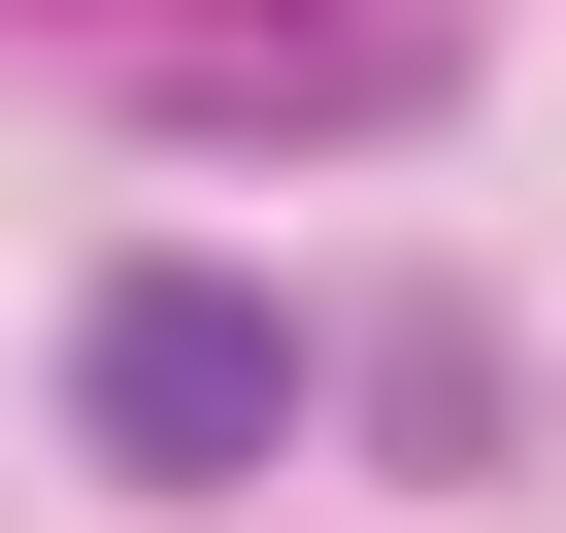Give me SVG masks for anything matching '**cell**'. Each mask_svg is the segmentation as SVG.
Returning a JSON list of instances; mask_svg holds the SVG:
<instances>
[{
  "instance_id": "1",
  "label": "cell",
  "mask_w": 566,
  "mask_h": 533,
  "mask_svg": "<svg viewBox=\"0 0 566 533\" xmlns=\"http://www.w3.org/2000/svg\"><path fill=\"white\" fill-rule=\"evenodd\" d=\"M67 433L134 500H233L266 433H301V301H233V266H101L67 301Z\"/></svg>"
}]
</instances>
